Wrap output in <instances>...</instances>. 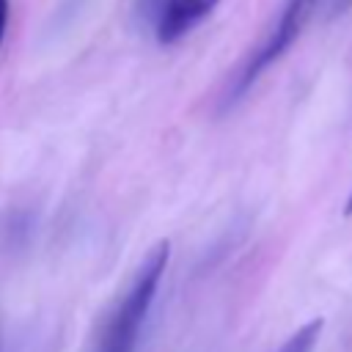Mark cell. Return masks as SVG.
I'll return each mask as SVG.
<instances>
[{
  "label": "cell",
  "instance_id": "obj_1",
  "mask_svg": "<svg viewBox=\"0 0 352 352\" xmlns=\"http://www.w3.org/2000/svg\"><path fill=\"white\" fill-rule=\"evenodd\" d=\"M168 256H170L168 239H160L148 250V256L140 261L132 283L126 286L124 297L107 314V319H104L91 352H135L138 349L140 330H143L148 308H151V302L157 297Z\"/></svg>",
  "mask_w": 352,
  "mask_h": 352
},
{
  "label": "cell",
  "instance_id": "obj_2",
  "mask_svg": "<svg viewBox=\"0 0 352 352\" xmlns=\"http://www.w3.org/2000/svg\"><path fill=\"white\" fill-rule=\"evenodd\" d=\"M316 3H319V0H283V8H280V14H278V22L272 25V30H270L267 38L261 41V47L250 55V60L245 63V69L239 72V77L234 80V85L228 88L226 102H236V99L258 80V74H261L267 66H272V63L297 41V36L305 30L308 19L314 16Z\"/></svg>",
  "mask_w": 352,
  "mask_h": 352
},
{
  "label": "cell",
  "instance_id": "obj_3",
  "mask_svg": "<svg viewBox=\"0 0 352 352\" xmlns=\"http://www.w3.org/2000/svg\"><path fill=\"white\" fill-rule=\"evenodd\" d=\"M220 0H165V8L154 25L160 44H173L182 36H187L192 28H198Z\"/></svg>",
  "mask_w": 352,
  "mask_h": 352
},
{
  "label": "cell",
  "instance_id": "obj_4",
  "mask_svg": "<svg viewBox=\"0 0 352 352\" xmlns=\"http://www.w3.org/2000/svg\"><path fill=\"white\" fill-rule=\"evenodd\" d=\"M322 319H311V322H305L302 327H297L289 338H286V344L278 349V352H314V346H316V341H319V336H322Z\"/></svg>",
  "mask_w": 352,
  "mask_h": 352
},
{
  "label": "cell",
  "instance_id": "obj_5",
  "mask_svg": "<svg viewBox=\"0 0 352 352\" xmlns=\"http://www.w3.org/2000/svg\"><path fill=\"white\" fill-rule=\"evenodd\" d=\"M162 8H165V0H138V14H140L143 22H148L151 28L157 25Z\"/></svg>",
  "mask_w": 352,
  "mask_h": 352
},
{
  "label": "cell",
  "instance_id": "obj_6",
  "mask_svg": "<svg viewBox=\"0 0 352 352\" xmlns=\"http://www.w3.org/2000/svg\"><path fill=\"white\" fill-rule=\"evenodd\" d=\"M352 11V0H333L330 3V16H338V14H346Z\"/></svg>",
  "mask_w": 352,
  "mask_h": 352
},
{
  "label": "cell",
  "instance_id": "obj_7",
  "mask_svg": "<svg viewBox=\"0 0 352 352\" xmlns=\"http://www.w3.org/2000/svg\"><path fill=\"white\" fill-rule=\"evenodd\" d=\"M6 25H8V0H0V44L6 36Z\"/></svg>",
  "mask_w": 352,
  "mask_h": 352
},
{
  "label": "cell",
  "instance_id": "obj_8",
  "mask_svg": "<svg viewBox=\"0 0 352 352\" xmlns=\"http://www.w3.org/2000/svg\"><path fill=\"white\" fill-rule=\"evenodd\" d=\"M346 214H352V195H349V201H346V209H344Z\"/></svg>",
  "mask_w": 352,
  "mask_h": 352
},
{
  "label": "cell",
  "instance_id": "obj_9",
  "mask_svg": "<svg viewBox=\"0 0 352 352\" xmlns=\"http://www.w3.org/2000/svg\"><path fill=\"white\" fill-rule=\"evenodd\" d=\"M0 352H3V333H0Z\"/></svg>",
  "mask_w": 352,
  "mask_h": 352
}]
</instances>
